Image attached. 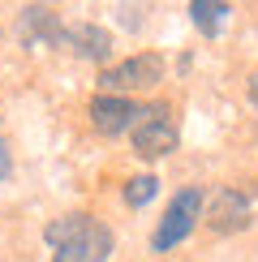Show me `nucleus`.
<instances>
[{
	"label": "nucleus",
	"mask_w": 258,
	"mask_h": 262,
	"mask_svg": "<svg viewBox=\"0 0 258 262\" xmlns=\"http://www.w3.org/2000/svg\"><path fill=\"white\" fill-rule=\"evenodd\" d=\"M52 262H107L112 254V228L95 215H60L48 224Z\"/></svg>",
	"instance_id": "f257e3e1"
},
{
	"label": "nucleus",
	"mask_w": 258,
	"mask_h": 262,
	"mask_svg": "<svg viewBox=\"0 0 258 262\" xmlns=\"http://www.w3.org/2000/svg\"><path fill=\"white\" fill-rule=\"evenodd\" d=\"M198 220H202V189L198 185H185L181 193H172L164 220H159L155 236H150V249H155V254H168L172 245H181L193 228H198Z\"/></svg>",
	"instance_id": "f03ea898"
},
{
	"label": "nucleus",
	"mask_w": 258,
	"mask_h": 262,
	"mask_svg": "<svg viewBox=\"0 0 258 262\" xmlns=\"http://www.w3.org/2000/svg\"><path fill=\"white\" fill-rule=\"evenodd\" d=\"M164 82V60L155 56V52H138V56H125L116 64H107L99 73V86L103 95H121L129 99L134 91H150V86Z\"/></svg>",
	"instance_id": "7ed1b4c3"
},
{
	"label": "nucleus",
	"mask_w": 258,
	"mask_h": 262,
	"mask_svg": "<svg viewBox=\"0 0 258 262\" xmlns=\"http://www.w3.org/2000/svg\"><path fill=\"white\" fill-rule=\"evenodd\" d=\"M134 150L142 159H164L177 150V125H172V112L164 103L142 107V121L134 125Z\"/></svg>",
	"instance_id": "20e7f679"
},
{
	"label": "nucleus",
	"mask_w": 258,
	"mask_h": 262,
	"mask_svg": "<svg viewBox=\"0 0 258 262\" xmlns=\"http://www.w3.org/2000/svg\"><path fill=\"white\" fill-rule=\"evenodd\" d=\"M142 121V107L134 99H121V95H95L91 99V125L99 129V134L116 138V134H134V125Z\"/></svg>",
	"instance_id": "39448f33"
},
{
	"label": "nucleus",
	"mask_w": 258,
	"mask_h": 262,
	"mask_svg": "<svg viewBox=\"0 0 258 262\" xmlns=\"http://www.w3.org/2000/svg\"><path fill=\"white\" fill-rule=\"evenodd\" d=\"M250 198H245L241 189H232V185H220V189L207 198V224L215 232H241L245 224H250Z\"/></svg>",
	"instance_id": "423d86ee"
},
{
	"label": "nucleus",
	"mask_w": 258,
	"mask_h": 262,
	"mask_svg": "<svg viewBox=\"0 0 258 262\" xmlns=\"http://www.w3.org/2000/svg\"><path fill=\"white\" fill-rule=\"evenodd\" d=\"M60 43L82 60H95V64H107L112 60V35L95 21H73V26L60 30Z\"/></svg>",
	"instance_id": "0eeeda50"
},
{
	"label": "nucleus",
	"mask_w": 258,
	"mask_h": 262,
	"mask_svg": "<svg viewBox=\"0 0 258 262\" xmlns=\"http://www.w3.org/2000/svg\"><path fill=\"white\" fill-rule=\"evenodd\" d=\"M22 39L30 43V48H48V43H60V21H56V13H52V9H26V13H22Z\"/></svg>",
	"instance_id": "6e6552de"
},
{
	"label": "nucleus",
	"mask_w": 258,
	"mask_h": 262,
	"mask_svg": "<svg viewBox=\"0 0 258 262\" xmlns=\"http://www.w3.org/2000/svg\"><path fill=\"white\" fill-rule=\"evenodd\" d=\"M189 17H193V26H198L202 35H220L224 17H228V5H211V0H193V5H189Z\"/></svg>",
	"instance_id": "1a4fd4ad"
},
{
	"label": "nucleus",
	"mask_w": 258,
	"mask_h": 262,
	"mask_svg": "<svg viewBox=\"0 0 258 262\" xmlns=\"http://www.w3.org/2000/svg\"><path fill=\"white\" fill-rule=\"evenodd\" d=\"M155 193H159V181L155 177H134V181L125 185V202L129 206H146Z\"/></svg>",
	"instance_id": "9d476101"
},
{
	"label": "nucleus",
	"mask_w": 258,
	"mask_h": 262,
	"mask_svg": "<svg viewBox=\"0 0 258 262\" xmlns=\"http://www.w3.org/2000/svg\"><path fill=\"white\" fill-rule=\"evenodd\" d=\"M13 172V159H9V146H5V138H0V181Z\"/></svg>",
	"instance_id": "9b49d317"
},
{
	"label": "nucleus",
	"mask_w": 258,
	"mask_h": 262,
	"mask_svg": "<svg viewBox=\"0 0 258 262\" xmlns=\"http://www.w3.org/2000/svg\"><path fill=\"white\" fill-rule=\"evenodd\" d=\"M250 99H254V107H258V73L250 78Z\"/></svg>",
	"instance_id": "f8f14e48"
}]
</instances>
